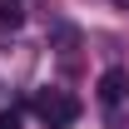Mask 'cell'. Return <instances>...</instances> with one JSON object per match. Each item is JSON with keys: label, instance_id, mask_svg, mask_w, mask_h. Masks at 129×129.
Returning <instances> with one entry per match:
<instances>
[{"label": "cell", "instance_id": "cell-1", "mask_svg": "<svg viewBox=\"0 0 129 129\" xmlns=\"http://www.w3.org/2000/svg\"><path fill=\"white\" fill-rule=\"evenodd\" d=\"M35 114H40L45 129H70L80 119V99L70 94V89H40L35 94Z\"/></svg>", "mask_w": 129, "mask_h": 129}, {"label": "cell", "instance_id": "cell-2", "mask_svg": "<svg viewBox=\"0 0 129 129\" xmlns=\"http://www.w3.org/2000/svg\"><path fill=\"white\" fill-rule=\"evenodd\" d=\"M99 99L104 104H124L129 99V70H104L99 75Z\"/></svg>", "mask_w": 129, "mask_h": 129}, {"label": "cell", "instance_id": "cell-3", "mask_svg": "<svg viewBox=\"0 0 129 129\" xmlns=\"http://www.w3.org/2000/svg\"><path fill=\"white\" fill-rule=\"evenodd\" d=\"M20 20H25V10H20V0H0V35L20 30Z\"/></svg>", "mask_w": 129, "mask_h": 129}, {"label": "cell", "instance_id": "cell-4", "mask_svg": "<svg viewBox=\"0 0 129 129\" xmlns=\"http://www.w3.org/2000/svg\"><path fill=\"white\" fill-rule=\"evenodd\" d=\"M0 129H20V109H0Z\"/></svg>", "mask_w": 129, "mask_h": 129}, {"label": "cell", "instance_id": "cell-5", "mask_svg": "<svg viewBox=\"0 0 129 129\" xmlns=\"http://www.w3.org/2000/svg\"><path fill=\"white\" fill-rule=\"evenodd\" d=\"M119 10H129V0H119Z\"/></svg>", "mask_w": 129, "mask_h": 129}]
</instances>
